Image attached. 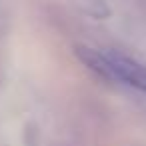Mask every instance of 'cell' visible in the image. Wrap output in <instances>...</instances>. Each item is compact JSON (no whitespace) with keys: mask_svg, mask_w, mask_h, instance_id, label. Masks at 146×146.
<instances>
[{"mask_svg":"<svg viewBox=\"0 0 146 146\" xmlns=\"http://www.w3.org/2000/svg\"><path fill=\"white\" fill-rule=\"evenodd\" d=\"M80 58L96 72L120 80L136 90H140L142 94H146V66L122 56L118 52H96L90 48H78Z\"/></svg>","mask_w":146,"mask_h":146,"instance_id":"1","label":"cell"}]
</instances>
